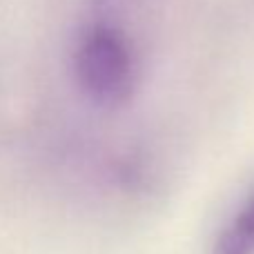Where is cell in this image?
<instances>
[{
	"mask_svg": "<svg viewBox=\"0 0 254 254\" xmlns=\"http://www.w3.org/2000/svg\"><path fill=\"white\" fill-rule=\"evenodd\" d=\"M74 67L85 96L101 107L127 105L138 85L134 47L123 31L105 22L85 29Z\"/></svg>",
	"mask_w": 254,
	"mask_h": 254,
	"instance_id": "1",
	"label": "cell"
},
{
	"mask_svg": "<svg viewBox=\"0 0 254 254\" xmlns=\"http://www.w3.org/2000/svg\"><path fill=\"white\" fill-rule=\"evenodd\" d=\"M212 254H254V194L216 237Z\"/></svg>",
	"mask_w": 254,
	"mask_h": 254,
	"instance_id": "2",
	"label": "cell"
}]
</instances>
